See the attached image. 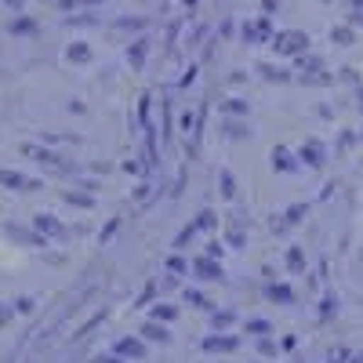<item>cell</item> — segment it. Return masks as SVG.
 <instances>
[{
    "label": "cell",
    "instance_id": "f546056e",
    "mask_svg": "<svg viewBox=\"0 0 363 363\" xmlns=\"http://www.w3.org/2000/svg\"><path fill=\"white\" fill-rule=\"evenodd\" d=\"M342 359H352V356H349L345 349H330V352H327V363H342Z\"/></svg>",
    "mask_w": 363,
    "mask_h": 363
},
{
    "label": "cell",
    "instance_id": "277c9868",
    "mask_svg": "<svg viewBox=\"0 0 363 363\" xmlns=\"http://www.w3.org/2000/svg\"><path fill=\"white\" fill-rule=\"evenodd\" d=\"M33 229H40V233L51 236V240H66V225L58 222L55 215H33Z\"/></svg>",
    "mask_w": 363,
    "mask_h": 363
},
{
    "label": "cell",
    "instance_id": "d4e9b609",
    "mask_svg": "<svg viewBox=\"0 0 363 363\" xmlns=\"http://www.w3.org/2000/svg\"><path fill=\"white\" fill-rule=\"evenodd\" d=\"M116 229H120V218H109V225H106V229L99 233V244H109V236H113Z\"/></svg>",
    "mask_w": 363,
    "mask_h": 363
},
{
    "label": "cell",
    "instance_id": "ffe728a7",
    "mask_svg": "<svg viewBox=\"0 0 363 363\" xmlns=\"http://www.w3.org/2000/svg\"><path fill=\"white\" fill-rule=\"evenodd\" d=\"M62 200H66V203H77V207H95V196H87V193H73V189H66V193H62Z\"/></svg>",
    "mask_w": 363,
    "mask_h": 363
},
{
    "label": "cell",
    "instance_id": "7a4b0ae2",
    "mask_svg": "<svg viewBox=\"0 0 363 363\" xmlns=\"http://www.w3.org/2000/svg\"><path fill=\"white\" fill-rule=\"evenodd\" d=\"M193 272L200 280H222L225 272H222V262L218 258H211V255H203V258H193Z\"/></svg>",
    "mask_w": 363,
    "mask_h": 363
},
{
    "label": "cell",
    "instance_id": "30bf717a",
    "mask_svg": "<svg viewBox=\"0 0 363 363\" xmlns=\"http://www.w3.org/2000/svg\"><path fill=\"white\" fill-rule=\"evenodd\" d=\"M265 298L277 301V306H291V301H294V291H291L287 284H269V287H265Z\"/></svg>",
    "mask_w": 363,
    "mask_h": 363
},
{
    "label": "cell",
    "instance_id": "7c38bea8",
    "mask_svg": "<svg viewBox=\"0 0 363 363\" xmlns=\"http://www.w3.org/2000/svg\"><path fill=\"white\" fill-rule=\"evenodd\" d=\"M272 167H277V171H294L298 164H294V157L287 153L284 145H277V149H272Z\"/></svg>",
    "mask_w": 363,
    "mask_h": 363
},
{
    "label": "cell",
    "instance_id": "d6986e66",
    "mask_svg": "<svg viewBox=\"0 0 363 363\" xmlns=\"http://www.w3.org/2000/svg\"><path fill=\"white\" fill-rule=\"evenodd\" d=\"M222 128H225V135H229V138H244V135H251V128H247V124H240V120H233V116L225 120Z\"/></svg>",
    "mask_w": 363,
    "mask_h": 363
},
{
    "label": "cell",
    "instance_id": "6da1fadb",
    "mask_svg": "<svg viewBox=\"0 0 363 363\" xmlns=\"http://www.w3.org/2000/svg\"><path fill=\"white\" fill-rule=\"evenodd\" d=\"M298 160H306L309 167H323V164H327V149H323V142H320V138L301 142V149H298Z\"/></svg>",
    "mask_w": 363,
    "mask_h": 363
},
{
    "label": "cell",
    "instance_id": "9a60e30c",
    "mask_svg": "<svg viewBox=\"0 0 363 363\" xmlns=\"http://www.w3.org/2000/svg\"><path fill=\"white\" fill-rule=\"evenodd\" d=\"M218 186H222V196H225V200L236 196V182H233V171H229V167L218 171Z\"/></svg>",
    "mask_w": 363,
    "mask_h": 363
},
{
    "label": "cell",
    "instance_id": "7402d4cb",
    "mask_svg": "<svg viewBox=\"0 0 363 363\" xmlns=\"http://www.w3.org/2000/svg\"><path fill=\"white\" fill-rule=\"evenodd\" d=\"M196 233H200V229H196V222H189L186 229H182V233H178V240H174V247L182 251V247H186V244H189V240H193Z\"/></svg>",
    "mask_w": 363,
    "mask_h": 363
},
{
    "label": "cell",
    "instance_id": "f1b7e54d",
    "mask_svg": "<svg viewBox=\"0 0 363 363\" xmlns=\"http://www.w3.org/2000/svg\"><path fill=\"white\" fill-rule=\"evenodd\" d=\"M229 244H233V247L244 244V229H240V225H229Z\"/></svg>",
    "mask_w": 363,
    "mask_h": 363
},
{
    "label": "cell",
    "instance_id": "3957f363",
    "mask_svg": "<svg viewBox=\"0 0 363 363\" xmlns=\"http://www.w3.org/2000/svg\"><path fill=\"white\" fill-rule=\"evenodd\" d=\"M22 153H26V157H33V160H37V164H44V167L66 171L62 157H58V153H51V149H40V145H22Z\"/></svg>",
    "mask_w": 363,
    "mask_h": 363
},
{
    "label": "cell",
    "instance_id": "83f0119b",
    "mask_svg": "<svg viewBox=\"0 0 363 363\" xmlns=\"http://www.w3.org/2000/svg\"><path fill=\"white\" fill-rule=\"evenodd\" d=\"M167 269H171V272H189L186 258H178V255H174V258H167Z\"/></svg>",
    "mask_w": 363,
    "mask_h": 363
},
{
    "label": "cell",
    "instance_id": "ac0fdd59",
    "mask_svg": "<svg viewBox=\"0 0 363 363\" xmlns=\"http://www.w3.org/2000/svg\"><path fill=\"white\" fill-rule=\"evenodd\" d=\"M236 323V316L229 313V309H222V313H211V327L215 330H225V327H233Z\"/></svg>",
    "mask_w": 363,
    "mask_h": 363
},
{
    "label": "cell",
    "instance_id": "e575fe53",
    "mask_svg": "<svg viewBox=\"0 0 363 363\" xmlns=\"http://www.w3.org/2000/svg\"><path fill=\"white\" fill-rule=\"evenodd\" d=\"M153 294H157V284H149V287L142 291V298H138V306H145V301H149V298H153Z\"/></svg>",
    "mask_w": 363,
    "mask_h": 363
},
{
    "label": "cell",
    "instance_id": "ba28073f",
    "mask_svg": "<svg viewBox=\"0 0 363 363\" xmlns=\"http://www.w3.org/2000/svg\"><path fill=\"white\" fill-rule=\"evenodd\" d=\"M142 338H145V342H160V345H167V342H171L167 327H164L160 320H149V323H142Z\"/></svg>",
    "mask_w": 363,
    "mask_h": 363
},
{
    "label": "cell",
    "instance_id": "74e56055",
    "mask_svg": "<svg viewBox=\"0 0 363 363\" xmlns=\"http://www.w3.org/2000/svg\"><path fill=\"white\" fill-rule=\"evenodd\" d=\"M99 363H120V356H102Z\"/></svg>",
    "mask_w": 363,
    "mask_h": 363
},
{
    "label": "cell",
    "instance_id": "8d00e7d4",
    "mask_svg": "<svg viewBox=\"0 0 363 363\" xmlns=\"http://www.w3.org/2000/svg\"><path fill=\"white\" fill-rule=\"evenodd\" d=\"M33 309V298H18V313H29Z\"/></svg>",
    "mask_w": 363,
    "mask_h": 363
},
{
    "label": "cell",
    "instance_id": "d590c367",
    "mask_svg": "<svg viewBox=\"0 0 363 363\" xmlns=\"http://www.w3.org/2000/svg\"><path fill=\"white\" fill-rule=\"evenodd\" d=\"M335 40H342V44H349V40H352V33H349V29H335Z\"/></svg>",
    "mask_w": 363,
    "mask_h": 363
},
{
    "label": "cell",
    "instance_id": "8992f818",
    "mask_svg": "<svg viewBox=\"0 0 363 363\" xmlns=\"http://www.w3.org/2000/svg\"><path fill=\"white\" fill-rule=\"evenodd\" d=\"M236 345H240L236 335H211V338H203V352H233Z\"/></svg>",
    "mask_w": 363,
    "mask_h": 363
},
{
    "label": "cell",
    "instance_id": "60d3db41",
    "mask_svg": "<svg viewBox=\"0 0 363 363\" xmlns=\"http://www.w3.org/2000/svg\"><path fill=\"white\" fill-rule=\"evenodd\" d=\"M359 138H363V135H359Z\"/></svg>",
    "mask_w": 363,
    "mask_h": 363
},
{
    "label": "cell",
    "instance_id": "1f68e13d",
    "mask_svg": "<svg viewBox=\"0 0 363 363\" xmlns=\"http://www.w3.org/2000/svg\"><path fill=\"white\" fill-rule=\"evenodd\" d=\"M330 313H335V298L327 294V298H323V309H320V320H327Z\"/></svg>",
    "mask_w": 363,
    "mask_h": 363
},
{
    "label": "cell",
    "instance_id": "e0dca14e",
    "mask_svg": "<svg viewBox=\"0 0 363 363\" xmlns=\"http://www.w3.org/2000/svg\"><path fill=\"white\" fill-rule=\"evenodd\" d=\"M178 316V306H164V301H157L153 306V320H160V323H171Z\"/></svg>",
    "mask_w": 363,
    "mask_h": 363
},
{
    "label": "cell",
    "instance_id": "2e32d148",
    "mask_svg": "<svg viewBox=\"0 0 363 363\" xmlns=\"http://www.w3.org/2000/svg\"><path fill=\"white\" fill-rule=\"evenodd\" d=\"M215 225H218V215H215V211H211V207H203L200 215H196V229H200V233H211Z\"/></svg>",
    "mask_w": 363,
    "mask_h": 363
},
{
    "label": "cell",
    "instance_id": "44dd1931",
    "mask_svg": "<svg viewBox=\"0 0 363 363\" xmlns=\"http://www.w3.org/2000/svg\"><path fill=\"white\" fill-rule=\"evenodd\" d=\"M222 109H225L229 116H247V102H244V99H229Z\"/></svg>",
    "mask_w": 363,
    "mask_h": 363
},
{
    "label": "cell",
    "instance_id": "4fadbf2b",
    "mask_svg": "<svg viewBox=\"0 0 363 363\" xmlns=\"http://www.w3.org/2000/svg\"><path fill=\"white\" fill-rule=\"evenodd\" d=\"M306 211H309V203H291V207L284 211V222H280V229H284V225H298Z\"/></svg>",
    "mask_w": 363,
    "mask_h": 363
},
{
    "label": "cell",
    "instance_id": "d6a6232c",
    "mask_svg": "<svg viewBox=\"0 0 363 363\" xmlns=\"http://www.w3.org/2000/svg\"><path fill=\"white\" fill-rule=\"evenodd\" d=\"M142 58H145V44H135V51H131V62H135V66H142Z\"/></svg>",
    "mask_w": 363,
    "mask_h": 363
},
{
    "label": "cell",
    "instance_id": "5bb4252c",
    "mask_svg": "<svg viewBox=\"0 0 363 363\" xmlns=\"http://www.w3.org/2000/svg\"><path fill=\"white\" fill-rule=\"evenodd\" d=\"M287 269L291 272H306V251H301V247H287Z\"/></svg>",
    "mask_w": 363,
    "mask_h": 363
},
{
    "label": "cell",
    "instance_id": "836d02e7",
    "mask_svg": "<svg viewBox=\"0 0 363 363\" xmlns=\"http://www.w3.org/2000/svg\"><path fill=\"white\" fill-rule=\"evenodd\" d=\"M207 255L211 258H222V244H218V240H211V244H207Z\"/></svg>",
    "mask_w": 363,
    "mask_h": 363
},
{
    "label": "cell",
    "instance_id": "4dcf8cb0",
    "mask_svg": "<svg viewBox=\"0 0 363 363\" xmlns=\"http://www.w3.org/2000/svg\"><path fill=\"white\" fill-rule=\"evenodd\" d=\"M262 73H265V80H287L284 69H272V66H262Z\"/></svg>",
    "mask_w": 363,
    "mask_h": 363
},
{
    "label": "cell",
    "instance_id": "5b68a950",
    "mask_svg": "<svg viewBox=\"0 0 363 363\" xmlns=\"http://www.w3.org/2000/svg\"><path fill=\"white\" fill-rule=\"evenodd\" d=\"M306 44H309L306 33H280L277 37V51H284V55H301V51H306Z\"/></svg>",
    "mask_w": 363,
    "mask_h": 363
},
{
    "label": "cell",
    "instance_id": "603a6c76",
    "mask_svg": "<svg viewBox=\"0 0 363 363\" xmlns=\"http://www.w3.org/2000/svg\"><path fill=\"white\" fill-rule=\"evenodd\" d=\"M269 320H247V335H258V338H265L269 335Z\"/></svg>",
    "mask_w": 363,
    "mask_h": 363
},
{
    "label": "cell",
    "instance_id": "52a82bcc",
    "mask_svg": "<svg viewBox=\"0 0 363 363\" xmlns=\"http://www.w3.org/2000/svg\"><path fill=\"white\" fill-rule=\"evenodd\" d=\"M8 236L22 240V244H33V247H48V236L40 229H15V225H8Z\"/></svg>",
    "mask_w": 363,
    "mask_h": 363
},
{
    "label": "cell",
    "instance_id": "484cf974",
    "mask_svg": "<svg viewBox=\"0 0 363 363\" xmlns=\"http://www.w3.org/2000/svg\"><path fill=\"white\" fill-rule=\"evenodd\" d=\"M69 58H73V62H87V58H91V51H87L84 44H77V48H69Z\"/></svg>",
    "mask_w": 363,
    "mask_h": 363
},
{
    "label": "cell",
    "instance_id": "cb8c5ba5",
    "mask_svg": "<svg viewBox=\"0 0 363 363\" xmlns=\"http://www.w3.org/2000/svg\"><path fill=\"white\" fill-rule=\"evenodd\" d=\"M186 301H189V306H200V309H211V301L200 291H186Z\"/></svg>",
    "mask_w": 363,
    "mask_h": 363
},
{
    "label": "cell",
    "instance_id": "8fae6325",
    "mask_svg": "<svg viewBox=\"0 0 363 363\" xmlns=\"http://www.w3.org/2000/svg\"><path fill=\"white\" fill-rule=\"evenodd\" d=\"M4 186H8V189H40V182L26 178V174H18V171H4Z\"/></svg>",
    "mask_w": 363,
    "mask_h": 363
},
{
    "label": "cell",
    "instance_id": "f35d334b",
    "mask_svg": "<svg viewBox=\"0 0 363 363\" xmlns=\"http://www.w3.org/2000/svg\"><path fill=\"white\" fill-rule=\"evenodd\" d=\"M58 4H62V8H69V4H80V0H58Z\"/></svg>",
    "mask_w": 363,
    "mask_h": 363
},
{
    "label": "cell",
    "instance_id": "9c48e42d",
    "mask_svg": "<svg viewBox=\"0 0 363 363\" xmlns=\"http://www.w3.org/2000/svg\"><path fill=\"white\" fill-rule=\"evenodd\" d=\"M116 352L128 356V359H145V342L142 338H124V342H116Z\"/></svg>",
    "mask_w": 363,
    "mask_h": 363
},
{
    "label": "cell",
    "instance_id": "4316f807",
    "mask_svg": "<svg viewBox=\"0 0 363 363\" xmlns=\"http://www.w3.org/2000/svg\"><path fill=\"white\" fill-rule=\"evenodd\" d=\"M258 352H262V356H277V342H272V338L265 335V338L258 342Z\"/></svg>",
    "mask_w": 363,
    "mask_h": 363
},
{
    "label": "cell",
    "instance_id": "ab89813d",
    "mask_svg": "<svg viewBox=\"0 0 363 363\" xmlns=\"http://www.w3.org/2000/svg\"><path fill=\"white\" fill-rule=\"evenodd\" d=\"M352 363H363V352H352Z\"/></svg>",
    "mask_w": 363,
    "mask_h": 363
}]
</instances>
